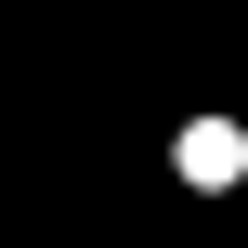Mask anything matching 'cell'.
I'll return each instance as SVG.
<instances>
[{
    "mask_svg": "<svg viewBox=\"0 0 248 248\" xmlns=\"http://www.w3.org/2000/svg\"><path fill=\"white\" fill-rule=\"evenodd\" d=\"M235 170H248V144L222 118H196V131H183V183H235Z\"/></svg>",
    "mask_w": 248,
    "mask_h": 248,
    "instance_id": "1",
    "label": "cell"
}]
</instances>
